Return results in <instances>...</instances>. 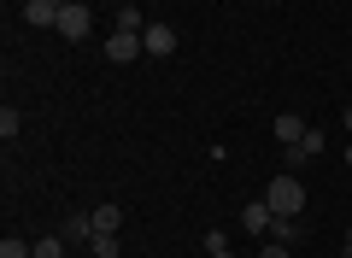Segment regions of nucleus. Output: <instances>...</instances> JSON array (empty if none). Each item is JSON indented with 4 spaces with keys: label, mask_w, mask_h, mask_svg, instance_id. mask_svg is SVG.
Wrapping results in <instances>:
<instances>
[{
    "label": "nucleus",
    "mask_w": 352,
    "mask_h": 258,
    "mask_svg": "<svg viewBox=\"0 0 352 258\" xmlns=\"http://www.w3.org/2000/svg\"><path fill=\"white\" fill-rule=\"evenodd\" d=\"M53 6H59V12H65V6H76V0H53Z\"/></svg>",
    "instance_id": "obj_21"
},
{
    "label": "nucleus",
    "mask_w": 352,
    "mask_h": 258,
    "mask_svg": "<svg viewBox=\"0 0 352 258\" xmlns=\"http://www.w3.org/2000/svg\"><path fill=\"white\" fill-rule=\"evenodd\" d=\"M206 258H235V252H229V246H223V252H206Z\"/></svg>",
    "instance_id": "obj_20"
},
{
    "label": "nucleus",
    "mask_w": 352,
    "mask_h": 258,
    "mask_svg": "<svg viewBox=\"0 0 352 258\" xmlns=\"http://www.w3.org/2000/svg\"><path fill=\"white\" fill-rule=\"evenodd\" d=\"M118 30H129V36H141V30H147V18H141L135 6H124V12H118Z\"/></svg>",
    "instance_id": "obj_15"
},
{
    "label": "nucleus",
    "mask_w": 352,
    "mask_h": 258,
    "mask_svg": "<svg viewBox=\"0 0 352 258\" xmlns=\"http://www.w3.org/2000/svg\"><path fill=\"white\" fill-rule=\"evenodd\" d=\"M340 123H346V129H352V106H346V111H340Z\"/></svg>",
    "instance_id": "obj_19"
},
{
    "label": "nucleus",
    "mask_w": 352,
    "mask_h": 258,
    "mask_svg": "<svg viewBox=\"0 0 352 258\" xmlns=\"http://www.w3.org/2000/svg\"><path fill=\"white\" fill-rule=\"evenodd\" d=\"M118 223H124V211H118V206H112V200H106V206H100V211H94V229H112V235H118Z\"/></svg>",
    "instance_id": "obj_12"
},
{
    "label": "nucleus",
    "mask_w": 352,
    "mask_h": 258,
    "mask_svg": "<svg viewBox=\"0 0 352 258\" xmlns=\"http://www.w3.org/2000/svg\"><path fill=\"white\" fill-rule=\"evenodd\" d=\"M24 24L30 30H59V6L53 0H24Z\"/></svg>",
    "instance_id": "obj_6"
},
{
    "label": "nucleus",
    "mask_w": 352,
    "mask_h": 258,
    "mask_svg": "<svg viewBox=\"0 0 352 258\" xmlns=\"http://www.w3.org/2000/svg\"><path fill=\"white\" fill-rule=\"evenodd\" d=\"M294 246H282V241H270V235H264V246H258V258H288Z\"/></svg>",
    "instance_id": "obj_17"
},
{
    "label": "nucleus",
    "mask_w": 352,
    "mask_h": 258,
    "mask_svg": "<svg viewBox=\"0 0 352 258\" xmlns=\"http://www.w3.org/2000/svg\"><path fill=\"white\" fill-rule=\"evenodd\" d=\"M346 164H352V141H346Z\"/></svg>",
    "instance_id": "obj_22"
},
{
    "label": "nucleus",
    "mask_w": 352,
    "mask_h": 258,
    "mask_svg": "<svg viewBox=\"0 0 352 258\" xmlns=\"http://www.w3.org/2000/svg\"><path fill=\"white\" fill-rule=\"evenodd\" d=\"M88 246H94V258H118V235L112 229H94V241H88Z\"/></svg>",
    "instance_id": "obj_11"
},
{
    "label": "nucleus",
    "mask_w": 352,
    "mask_h": 258,
    "mask_svg": "<svg viewBox=\"0 0 352 258\" xmlns=\"http://www.w3.org/2000/svg\"><path fill=\"white\" fill-rule=\"evenodd\" d=\"M270 223H276V211L264 206V200H252V206L241 211V229H247V235H270Z\"/></svg>",
    "instance_id": "obj_7"
},
{
    "label": "nucleus",
    "mask_w": 352,
    "mask_h": 258,
    "mask_svg": "<svg viewBox=\"0 0 352 258\" xmlns=\"http://www.w3.org/2000/svg\"><path fill=\"white\" fill-rule=\"evenodd\" d=\"M135 53H147L141 36H129V30H112V36H106V59H112V65H129Z\"/></svg>",
    "instance_id": "obj_4"
},
{
    "label": "nucleus",
    "mask_w": 352,
    "mask_h": 258,
    "mask_svg": "<svg viewBox=\"0 0 352 258\" xmlns=\"http://www.w3.org/2000/svg\"><path fill=\"white\" fill-rule=\"evenodd\" d=\"M59 235H65V241H94V211H65Z\"/></svg>",
    "instance_id": "obj_5"
},
{
    "label": "nucleus",
    "mask_w": 352,
    "mask_h": 258,
    "mask_svg": "<svg viewBox=\"0 0 352 258\" xmlns=\"http://www.w3.org/2000/svg\"><path fill=\"white\" fill-rule=\"evenodd\" d=\"M264 206H270V211H276V217H300V211H305V182H300V176H270V188H264Z\"/></svg>",
    "instance_id": "obj_1"
},
{
    "label": "nucleus",
    "mask_w": 352,
    "mask_h": 258,
    "mask_svg": "<svg viewBox=\"0 0 352 258\" xmlns=\"http://www.w3.org/2000/svg\"><path fill=\"white\" fill-rule=\"evenodd\" d=\"M0 258H36V246L18 241V235H6V241H0Z\"/></svg>",
    "instance_id": "obj_13"
},
{
    "label": "nucleus",
    "mask_w": 352,
    "mask_h": 258,
    "mask_svg": "<svg viewBox=\"0 0 352 258\" xmlns=\"http://www.w3.org/2000/svg\"><path fill=\"white\" fill-rule=\"evenodd\" d=\"M88 30H94V12H88L82 0H76V6H65V12H59V36H65V41H82Z\"/></svg>",
    "instance_id": "obj_2"
},
{
    "label": "nucleus",
    "mask_w": 352,
    "mask_h": 258,
    "mask_svg": "<svg viewBox=\"0 0 352 258\" xmlns=\"http://www.w3.org/2000/svg\"><path fill=\"white\" fill-rule=\"evenodd\" d=\"M36 258H65V235H41V241H36Z\"/></svg>",
    "instance_id": "obj_14"
},
{
    "label": "nucleus",
    "mask_w": 352,
    "mask_h": 258,
    "mask_svg": "<svg viewBox=\"0 0 352 258\" xmlns=\"http://www.w3.org/2000/svg\"><path fill=\"white\" fill-rule=\"evenodd\" d=\"M18 129H24V118H18V111H12V106H6V111H0V141H12V136H18Z\"/></svg>",
    "instance_id": "obj_16"
},
{
    "label": "nucleus",
    "mask_w": 352,
    "mask_h": 258,
    "mask_svg": "<svg viewBox=\"0 0 352 258\" xmlns=\"http://www.w3.org/2000/svg\"><path fill=\"white\" fill-rule=\"evenodd\" d=\"M141 47H147L153 59H170V53H176V30L170 24H147V30H141Z\"/></svg>",
    "instance_id": "obj_3"
},
{
    "label": "nucleus",
    "mask_w": 352,
    "mask_h": 258,
    "mask_svg": "<svg viewBox=\"0 0 352 258\" xmlns=\"http://www.w3.org/2000/svg\"><path fill=\"white\" fill-rule=\"evenodd\" d=\"M270 241L300 246V241H305V223H300V217H276V223H270Z\"/></svg>",
    "instance_id": "obj_9"
},
{
    "label": "nucleus",
    "mask_w": 352,
    "mask_h": 258,
    "mask_svg": "<svg viewBox=\"0 0 352 258\" xmlns=\"http://www.w3.org/2000/svg\"><path fill=\"white\" fill-rule=\"evenodd\" d=\"M270 129H276V141H282V147H294V141H300L305 129H311V123H300V118H294V111H282V118L270 123Z\"/></svg>",
    "instance_id": "obj_10"
},
{
    "label": "nucleus",
    "mask_w": 352,
    "mask_h": 258,
    "mask_svg": "<svg viewBox=\"0 0 352 258\" xmlns=\"http://www.w3.org/2000/svg\"><path fill=\"white\" fill-rule=\"evenodd\" d=\"M317 153H323V129H305V136L288 147V164H311Z\"/></svg>",
    "instance_id": "obj_8"
},
{
    "label": "nucleus",
    "mask_w": 352,
    "mask_h": 258,
    "mask_svg": "<svg viewBox=\"0 0 352 258\" xmlns=\"http://www.w3.org/2000/svg\"><path fill=\"white\" fill-rule=\"evenodd\" d=\"M200 246H206V252H223V246H229V235H223V229H206V241H200Z\"/></svg>",
    "instance_id": "obj_18"
}]
</instances>
